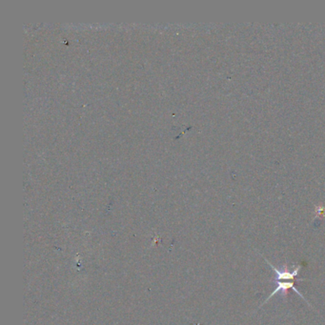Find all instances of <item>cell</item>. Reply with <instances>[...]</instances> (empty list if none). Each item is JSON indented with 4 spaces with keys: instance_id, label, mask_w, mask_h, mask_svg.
I'll return each mask as SVG.
<instances>
[{
    "instance_id": "obj_1",
    "label": "cell",
    "mask_w": 325,
    "mask_h": 325,
    "mask_svg": "<svg viewBox=\"0 0 325 325\" xmlns=\"http://www.w3.org/2000/svg\"><path fill=\"white\" fill-rule=\"evenodd\" d=\"M266 261V263L269 264L273 270L275 271L276 273V278H275V280L277 281H281V280H292V279H295V278H296L298 276V273H299V270L301 268V265H295L293 267V270H289L288 269V266L287 265H284L282 267V269H277L273 264H271V263H269L266 259H264Z\"/></svg>"
},
{
    "instance_id": "obj_2",
    "label": "cell",
    "mask_w": 325,
    "mask_h": 325,
    "mask_svg": "<svg viewBox=\"0 0 325 325\" xmlns=\"http://www.w3.org/2000/svg\"><path fill=\"white\" fill-rule=\"evenodd\" d=\"M275 282H276V285H277V286H276V289L272 292V294H270V295L266 298V300L264 301V303L268 302L269 299H270L271 297H273L275 295H277L278 293H281V295H282L283 296H287V292H288L289 289L294 290L296 294L298 295L299 296H301V297L306 301L305 297L297 291V289H295L294 281H277V280H275ZM264 304H262V305L260 306V308H261Z\"/></svg>"
}]
</instances>
